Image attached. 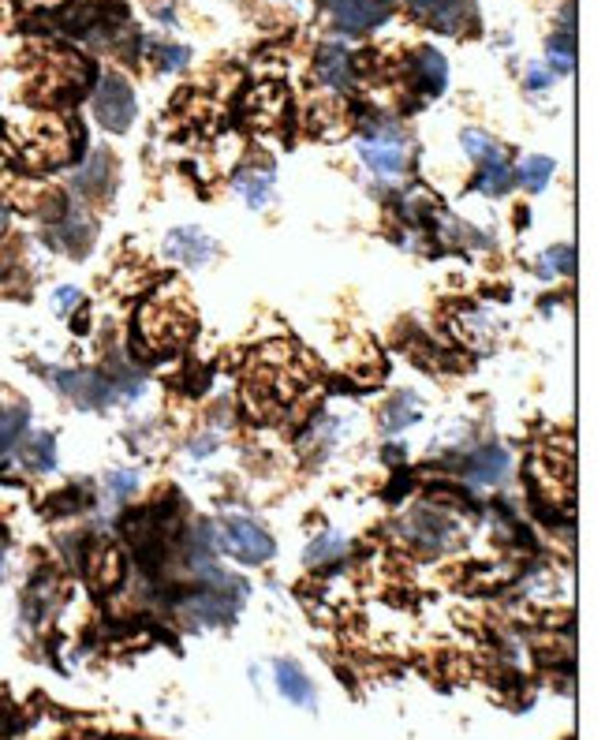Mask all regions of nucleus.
Segmentation results:
<instances>
[{"instance_id":"f3484780","label":"nucleus","mask_w":605,"mask_h":740,"mask_svg":"<svg viewBox=\"0 0 605 740\" xmlns=\"http://www.w3.org/2000/svg\"><path fill=\"white\" fill-rule=\"evenodd\" d=\"M460 146H464L475 161H501V157H505V150L493 143V139H486L482 131H464V135H460Z\"/></svg>"},{"instance_id":"7ed1b4c3","label":"nucleus","mask_w":605,"mask_h":740,"mask_svg":"<svg viewBox=\"0 0 605 740\" xmlns=\"http://www.w3.org/2000/svg\"><path fill=\"white\" fill-rule=\"evenodd\" d=\"M45 378L83 408H105L116 400V389L94 370H45Z\"/></svg>"},{"instance_id":"c85d7f7f","label":"nucleus","mask_w":605,"mask_h":740,"mask_svg":"<svg viewBox=\"0 0 605 740\" xmlns=\"http://www.w3.org/2000/svg\"><path fill=\"white\" fill-rule=\"evenodd\" d=\"M0 569H4V565H0Z\"/></svg>"},{"instance_id":"9b49d317","label":"nucleus","mask_w":605,"mask_h":740,"mask_svg":"<svg viewBox=\"0 0 605 740\" xmlns=\"http://www.w3.org/2000/svg\"><path fill=\"white\" fill-rule=\"evenodd\" d=\"M512 184H516V172L508 169L505 157L501 161H482V176L475 180V187H479L482 195H505Z\"/></svg>"},{"instance_id":"6ab92c4d","label":"nucleus","mask_w":605,"mask_h":740,"mask_svg":"<svg viewBox=\"0 0 605 740\" xmlns=\"http://www.w3.org/2000/svg\"><path fill=\"white\" fill-rule=\"evenodd\" d=\"M576 270V255L572 247H549V255L542 258V273L553 277V273H572Z\"/></svg>"},{"instance_id":"4468645a","label":"nucleus","mask_w":605,"mask_h":740,"mask_svg":"<svg viewBox=\"0 0 605 740\" xmlns=\"http://www.w3.org/2000/svg\"><path fill=\"white\" fill-rule=\"evenodd\" d=\"M419 415H423V408L415 404L411 393H404V397H396L393 404H389V412H385V430H404L408 423H415Z\"/></svg>"},{"instance_id":"b1692460","label":"nucleus","mask_w":605,"mask_h":740,"mask_svg":"<svg viewBox=\"0 0 605 740\" xmlns=\"http://www.w3.org/2000/svg\"><path fill=\"white\" fill-rule=\"evenodd\" d=\"M553 79H557V75L549 72L546 64H531V68H527V86H531V90H546Z\"/></svg>"},{"instance_id":"412c9836","label":"nucleus","mask_w":605,"mask_h":740,"mask_svg":"<svg viewBox=\"0 0 605 740\" xmlns=\"http://www.w3.org/2000/svg\"><path fill=\"white\" fill-rule=\"evenodd\" d=\"M109 490H113L116 501H127L139 490V475L135 471H109Z\"/></svg>"},{"instance_id":"f257e3e1","label":"nucleus","mask_w":605,"mask_h":740,"mask_svg":"<svg viewBox=\"0 0 605 740\" xmlns=\"http://www.w3.org/2000/svg\"><path fill=\"white\" fill-rule=\"evenodd\" d=\"M94 116L105 131H127L131 120H135V90L127 83L124 75H101L98 90H94Z\"/></svg>"},{"instance_id":"1a4fd4ad","label":"nucleus","mask_w":605,"mask_h":740,"mask_svg":"<svg viewBox=\"0 0 605 740\" xmlns=\"http://www.w3.org/2000/svg\"><path fill=\"white\" fill-rule=\"evenodd\" d=\"M467 475H471L475 483H482V486L501 483V479L508 475V453H505V449H497V445H490V449H479V453L471 456V464H467Z\"/></svg>"},{"instance_id":"423d86ee","label":"nucleus","mask_w":605,"mask_h":740,"mask_svg":"<svg viewBox=\"0 0 605 740\" xmlns=\"http://www.w3.org/2000/svg\"><path fill=\"white\" fill-rule=\"evenodd\" d=\"M165 255L183 262V266H206L217 255V243L198 225H183V228H172L169 236H165Z\"/></svg>"},{"instance_id":"6e6552de","label":"nucleus","mask_w":605,"mask_h":740,"mask_svg":"<svg viewBox=\"0 0 605 740\" xmlns=\"http://www.w3.org/2000/svg\"><path fill=\"white\" fill-rule=\"evenodd\" d=\"M415 79H419L426 98H437V94L445 90V83H449V64H445V57H441L437 49H419V53H415Z\"/></svg>"},{"instance_id":"4be33fe9","label":"nucleus","mask_w":605,"mask_h":740,"mask_svg":"<svg viewBox=\"0 0 605 740\" xmlns=\"http://www.w3.org/2000/svg\"><path fill=\"white\" fill-rule=\"evenodd\" d=\"M408 4L419 15H434V19H441V15H452L456 8H460V0H408Z\"/></svg>"},{"instance_id":"a211bd4d","label":"nucleus","mask_w":605,"mask_h":740,"mask_svg":"<svg viewBox=\"0 0 605 740\" xmlns=\"http://www.w3.org/2000/svg\"><path fill=\"white\" fill-rule=\"evenodd\" d=\"M344 550H348V542L340 539V535H322V539L310 542L307 561H310V565H322V561H333V557H340Z\"/></svg>"},{"instance_id":"9d476101","label":"nucleus","mask_w":605,"mask_h":740,"mask_svg":"<svg viewBox=\"0 0 605 740\" xmlns=\"http://www.w3.org/2000/svg\"><path fill=\"white\" fill-rule=\"evenodd\" d=\"M277 688H281L292 703H299V707H314V684H310V677L296 666V662H281V666H277Z\"/></svg>"},{"instance_id":"5701e85b","label":"nucleus","mask_w":605,"mask_h":740,"mask_svg":"<svg viewBox=\"0 0 605 740\" xmlns=\"http://www.w3.org/2000/svg\"><path fill=\"white\" fill-rule=\"evenodd\" d=\"M187 60H191V53H187L183 45L161 49V68H165V72H180V68H187Z\"/></svg>"},{"instance_id":"20e7f679","label":"nucleus","mask_w":605,"mask_h":740,"mask_svg":"<svg viewBox=\"0 0 605 740\" xmlns=\"http://www.w3.org/2000/svg\"><path fill=\"white\" fill-rule=\"evenodd\" d=\"M225 546L228 554H236L247 565H266L273 550H277L266 527H258L247 516H228L225 520Z\"/></svg>"},{"instance_id":"0eeeda50","label":"nucleus","mask_w":605,"mask_h":740,"mask_svg":"<svg viewBox=\"0 0 605 740\" xmlns=\"http://www.w3.org/2000/svg\"><path fill=\"white\" fill-rule=\"evenodd\" d=\"M314 72L325 86L333 90H348L352 86V57L340 42H329L318 49V60H314Z\"/></svg>"},{"instance_id":"a878e982","label":"nucleus","mask_w":605,"mask_h":740,"mask_svg":"<svg viewBox=\"0 0 605 740\" xmlns=\"http://www.w3.org/2000/svg\"><path fill=\"white\" fill-rule=\"evenodd\" d=\"M187 449H191V456H210L213 449H217V438H213V434H206V438H195V442L187 445Z\"/></svg>"},{"instance_id":"dca6fc26","label":"nucleus","mask_w":605,"mask_h":740,"mask_svg":"<svg viewBox=\"0 0 605 740\" xmlns=\"http://www.w3.org/2000/svg\"><path fill=\"white\" fill-rule=\"evenodd\" d=\"M27 430V408H12V412H0V453H8Z\"/></svg>"},{"instance_id":"f03ea898","label":"nucleus","mask_w":605,"mask_h":740,"mask_svg":"<svg viewBox=\"0 0 605 740\" xmlns=\"http://www.w3.org/2000/svg\"><path fill=\"white\" fill-rule=\"evenodd\" d=\"M359 157L378 176H400L408 165V143L396 128H374L370 139H359Z\"/></svg>"},{"instance_id":"2eb2a0df","label":"nucleus","mask_w":605,"mask_h":740,"mask_svg":"<svg viewBox=\"0 0 605 740\" xmlns=\"http://www.w3.org/2000/svg\"><path fill=\"white\" fill-rule=\"evenodd\" d=\"M553 161L549 157H542V154H535V157H527L523 161V169H520V180H523V187L527 191H542V187L549 184V176H553Z\"/></svg>"},{"instance_id":"cd10ccee","label":"nucleus","mask_w":605,"mask_h":740,"mask_svg":"<svg viewBox=\"0 0 605 740\" xmlns=\"http://www.w3.org/2000/svg\"><path fill=\"white\" fill-rule=\"evenodd\" d=\"M4 228H8V206L0 202V232H4Z\"/></svg>"},{"instance_id":"aec40b11","label":"nucleus","mask_w":605,"mask_h":740,"mask_svg":"<svg viewBox=\"0 0 605 740\" xmlns=\"http://www.w3.org/2000/svg\"><path fill=\"white\" fill-rule=\"evenodd\" d=\"M57 442H53V434H38V442H34V449H30V464L38 471H49L57 460Z\"/></svg>"},{"instance_id":"393cba45","label":"nucleus","mask_w":605,"mask_h":740,"mask_svg":"<svg viewBox=\"0 0 605 740\" xmlns=\"http://www.w3.org/2000/svg\"><path fill=\"white\" fill-rule=\"evenodd\" d=\"M79 288H57V307H60V314H68V307H75L79 303Z\"/></svg>"},{"instance_id":"bb28decb","label":"nucleus","mask_w":605,"mask_h":740,"mask_svg":"<svg viewBox=\"0 0 605 740\" xmlns=\"http://www.w3.org/2000/svg\"><path fill=\"white\" fill-rule=\"evenodd\" d=\"M572 27H576V0H568V4H564V30L572 34Z\"/></svg>"},{"instance_id":"ddd939ff","label":"nucleus","mask_w":605,"mask_h":740,"mask_svg":"<svg viewBox=\"0 0 605 740\" xmlns=\"http://www.w3.org/2000/svg\"><path fill=\"white\" fill-rule=\"evenodd\" d=\"M549 68H553V75L576 72V38L572 34H561L549 42Z\"/></svg>"},{"instance_id":"39448f33","label":"nucleus","mask_w":605,"mask_h":740,"mask_svg":"<svg viewBox=\"0 0 605 740\" xmlns=\"http://www.w3.org/2000/svg\"><path fill=\"white\" fill-rule=\"evenodd\" d=\"M325 8L337 19V27L352 30V34H366L389 15L393 0H325Z\"/></svg>"},{"instance_id":"f8f14e48","label":"nucleus","mask_w":605,"mask_h":740,"mask_svg":"<svg viewBox=\"0 0 605 740\" xmlns=\"http://www.w3.org/2000/svg\"><path fill=\"white\" fill-rule=\"evenodd\" d=\"M269 187H273V176L269 172H243V176H236V195H240L251 210H262L269 202Z\"/></svg>"}]
</instances>
